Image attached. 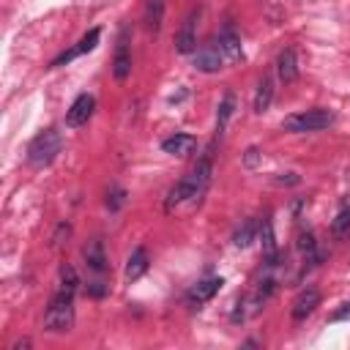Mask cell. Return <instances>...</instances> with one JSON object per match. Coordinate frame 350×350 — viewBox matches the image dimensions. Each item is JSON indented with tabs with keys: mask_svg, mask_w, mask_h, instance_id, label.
I'll list each match as a JSON object with an SVG mask.
<instances>
[{
	"mask_svg": "<svg viewBox=\"0 0 350 350\" xmlns=\"http://www.w3.org/2000/svg\"><path fill=\"white\" fill-rule=\"evenodd\" d=\"M298 249H301L312 262L317 260V241H314L312 232H301V235H298Z\"/></svg>",
	"mask_w": 350,
	"mask_h": 350,
	"instance_id": "cell-22",
	"label": "cell"
},
{
	"mask_svg": "<svg viewBox=\"0 0 350 350\" xmlns=\"http://www.w3.org/2000/svg\"><path fill=\"white\" fill-rule=\"evenodd\" d=\"M221 66H224V55H221V49H219L216 41H211V44H205V46H200V49L194 52V68H197V71L213 74V71H219Z\"/></svg>",
	"mask_w": 350,
	"mask_h": 350,
	"instance_id": "cell-5",
	"label": "cell"
},
{
	"mask_svg": "<svg viewBox=\"0 0 350 350\" xmlns=\"http://www.w3.org/2000/svg\"><path fill=\"white\" fill-rule=\"evenodd\" d=\"M276 183H287V186H293V183H298V175H293V172L279 175V178H276Z\"/></svg>",
	"mask_w": 350,
	"mask_h": 350,
	"instance_id": "cell-31",
	"label": "cell"
},
{
	"mask_svg": "<svg viewBox=\"0 0 350 350\" xmlns=\"http://www.w3.org/2000/svg\"><path fill=\"white\" fill-rule=\"evenodd\" d=\"M216 44H219V49H221V55H224V60H227V63H238V60H243L241 38L235 36V30H232V27H224V30L219 33Z\"/></svg>",
	"mask_w": 350,
	"mask_h": 350,
	"instance_id": "cell-9",
	"label": "cell"
},
{
	"mask_svg": "<svg viewBox=\"0 0 350 350\" xmlns=\"http://www.w3.org/2000/svg\"><path fill=\"white\" fill-rule=\"evenodd\" d=\"M161 19H164V0H148V5H145V27L150 33H159Z\"/></svg>",
	"mask_w": 350,
	"mask_h": 350,
	"instance_id": "cell-18",
	"label": "cell"
},
{
	"mask_svg": "<svg viewBox=\"0 0 350 350\" xmlns=\"http://www.w3.org/2000/svg\"><path fill=\"white\" fill-rule=\"evenodd\" d=\"M93 107H96V98H93L90 93H79V96L74 98V104L68 107V112H66V123H68L71 129L88 123V118L93 115Z\"/></svg>",
	"mask_w": 350,
	"mask_h": 350,
	"instance_id": "cell-7",
	"label": "cell"
},
{
	"mask_svg": "<svg viewBox=\"0 0 350 350\" xmlns=\"http://www.w3.org/2000/svg\"><path fill=\"white\" fill-rule=\"evenodd\" d=\"M350 230V202L336 213V219H334V224H331V232L334 235H345Z\"/></svg>",
	"mask_w": 350,
	"mask_h": 350,
	"instance_id": "cell-24",
	"label": "cell"
},
{
	"mask_svg": "<svg viewBox=\"0 0 350 350\" xmlns=\"http://www.w3.org/2000/svg\"><path fill=\"white\" fill-rule=\"evenodd\" d=\"M148 265H150L148 252H145L142 246H137V249L129 254V260H126V282H137V279L148 271Z\"/></svg>",
	"mask_w": 350,
	"mask_h": 350,
	"instance_id": "cell-16",
	"label": "cell"
},
{
	"mask_svg": "<svg viewBox=\"0 0 350 350\" xmlns=\"http://www.w3.org/2000/svg\"><path fill=\"white\" fill-rule=\"evenodd\" d=\"M112 74L115 79H126L131 74V55H129V30L123 27L118 36V46H115V57H112Z\"/></svg>",
	"mask_w": 350,
	"mask_h": 350,
	"instance_id": "cell-6",
	"label": "cell"
},
{
	"mask_svg": "<svg viewBox=\"0 0 350 350\" xmlns=\"http://www.w3.org/2000/svg\"><path fill=\"white\" fill-rule=\"evenodd\" d=\"M194 25H197V11H191V14L186 16V22H183V27H180V33L175 36V49H178L180 55H189V52H194V46H197V36H194Z\"/></svg>",
	"mask_w": 350,
	"mask_h": 350,
	"instance_id": "cell-13",
	"label": "cell"
},
{
	"mask_svg": "<svg viewBox=\"0 0 350 350\" xmlns=\"http://www.w3.org/2000/svg\"><path fill=\"white\" fill-rule=\"evenodd\" d=\"M82 257H85V262H88L90 271H96V273H104L107 271V254H104V243L98 238H90L82 246Z\"/></svg>",
	"mask_w": 350,
	"mask_h": 350,
	"instance_id": "cell-12",
	"label": "cell"
},
{
	"mask_svg": "<svg viewBox=\"0 0 350 350\" xmlns=\"http://www.w3.org/2000/svg\"><path fill=\"white\" fill-rule=\"evenodd\" d=\"M276 74L282 82H295L298 79V60H295V49H282L276 57Z\"/></svg>",
	"mask_w": 350,
	"mask_h": 350,
	"instance_id": "cell-14",
	"label": "cell"
},
{
	"mask_svg": "<svg viewBox=\"0 0 350 350\" xmlns=\"http://www.w3.org/2000/svg\"><path fill=\"white\" fill-rule=\"evenodd\" d=\"M260 243H262V260H265V265H276L279 252H276V235H273L271 216H262V221H260Z\"/></svg>",
	"mask_w": 350,
	"mask_h": 350,
	"instance_id": "cell-10",
	"label": "cell"
},
{
	"mask_svg": "<svg viewBox=\"0 0 350 350\" xmlns=\"http://www.w3.org/2000/svg\"><path fill=\"white\" fill-rule=\"evenodd\" d=\"M88 295H90V298H104V295H107V284H104L101 279L88 282Z\"/></svg>",
	"mask_w": 350,
	"mask_h": 350,
	"instance_id": "cell-28",
	"label": "cell"
},
{
	"mask_svg": "<svg viewBox=\"0 0 350 350\" xmlns=\"http://www.w3.org/2000/svg\"><path fill=\"white\" fill-rule=\"evenodd\" d=\"M77 284H79V276H77V271H74L68 262H63V265H60V287L74 293V290H77Z\"/></svg>",
	"mask_w": 350,
	"mask_h": 350,
	"instance_id": "cell-23",
	"label": "cell"
},
{
	"mask_svg": "<svg viewBox=\"0 0 350 350\" xmlns=\"http://www.w3.org/2000/svg\"><path fill=\"white\" fill-rule=\"evenodd\" d=\"M211 172H213V167H211V153H205V156L200 159V164H197L189 175H183V178L170 189V194H167V200H164V208L172 211V208H178V205L186 202V200H200V197L205 194L208 183H211Z\"/></svg>",
	"mask_w": 350,
	"mask_h": 350,
	"instance_id": "cell-1",
	"label": "cell"
},
{
	"mask_svg": "<svg viewBox=\"0 0 350 350\" xmlns=\"http://www.w3.org/2000/svg\"><path fill=\"white\" fill-rule=\"evenodd\" d=\"M232 107H235V98L227 93V96L221 98V104H219V112H216V131H219V134L227 129V120H230V115H232Z\"/></svg>",
	"mask_w": 350,
	"mask_h": 350,
	"instance_id": "cell-20",
	"label": "cell"
},
{
	"mask_svg": "<svg viewBox=\"0 0 350 350\" xmlns=\"http://www.w3.org/2000/svg\"><path fill=\"white\" fill-rule=\"evenodd\" d=\"M98 36H101V30L98 27H90L82 38H79V44H77V52L79 55H85V52H90V49H96V44H98Z\"/></svg>",
	"mask_w": 350,
	"mask_h": 350,
	"instance_id": "cell-25",
	"label": "cell"
},
{
	"mask_svg": "<svg viewBox=\"0 0 350 350\" xmlns=\"http://www.w3.org/2000/svg\"><path fill=\"white\" fill-rule=\"evenodd\" d=\"M317 306H320V290H317V287H306V290H301L298 298L293 301V320H295V323L306 320Z\"/></svg>",
	"mask_w": 350,
	"mask_h": 350,
	"instance_id": "cell-8",
	"label": "cell"
},
{
	"mask_svg": "<svg viewBox=\"0 0 350 350\" xmlns=\"http://www.w3.org/2000/svg\"><path fill=\"white\" fill-rule=\"evenodd\" d=\"M74 325V293L71 290H57L46 306V314H44V328L52 331V334H63Z\"/></svg>",
	"mask_w": 350,
	"mask_h": 350,
	"instance_id": "cell-2",
	"label": "cell"
},
{
	"mask_svg": "<svg viewBox=\"0 0 350 350\" xmlns=\"http://www.w3.org/2000/svg\"><path fill=\"white\" fill-rule=\"evenodd\" d=\"M273 287H276V282L273 279H262L260 284H257V290H254V298H252V306L254 309H260L271 295H273Z\"/></svg>",
	"mask_w": 350,
	"mask_h": 350,
	"instance_id": "cell-21",
	"label": "cell"
},
{
	"mask_svg": "<svg viewBox=\"0 0 350 350\" xmlns=\"http://www.w3.org/2000/svg\"><path fill=\"white\" fill-rule=\"evenodd\" d=\"M63 148V137L57 129H46L41 134L33 137V142L27 145V164L30 167H46L55 161V156Z\"/></svg>",
	"mask_w": 350,
	"mask_h": 350,
	"instance_id": "cell-3",
	"label": "cell"
},
{
	"mask_svg": "<svg viewBox=\"0 0 350 350\" xmlns=\"http://www.w3.org/2000/svg\"><path fill=\"white\" fill-rule=\"evenodd\" d=\"M260 156H262V153H260L257 148H249V150H246V156H243V164H246V167H257Z\"/></svg>",
	"mask_w": 350,
	"mask_h": 350,
	"instance_id": "cell-29",
	"label": "cell"
},
{
	"mask_svg": "<svg viewBox=\"0 0 350 350\" xmlns=\"http://www.w3.org/2000/svg\"><path fill=\"white\" fill-rule=\"evenodd\" d=\"M194 148H197V139L191 134H175V137H167L161 142V150L172 153V156H189Z\"/></svg>",
	"mask_w": 350,
	"mask_h": 350,
	"instance_id": "cell-15",
	"label": "cell"
},
{
	"mask_svg": "<svg viewBox=\"0 0 350 350\" xmlns=\"http://www.w3.org/2000/svg\"><path fill=\"white\" fill-rule=\"evenodd\" d=\"M71 235V227L63 221V224H57V230H55V235H52V249H57V246H63V238H68Z\"/></svg>",
	"mask_w": 350,
	"mask_h": 350,
	"instance_id": "cell-27",
	"label": "cell"
},
{
	"mask_svg": "<svg viewBox=\"0 0 350 350\" xmlns=\"http://www.w3.org/2000/svg\"><path fill=\"white\" fill-rule=\"evenodd\" d=\"M257 238V224L252 221V219H246L238 230H235V235H232V243L238 246V249H246V246H252V241Z\"/></svg>",
	"mask_w": 350,
	"mask_h": 350,
	"instance_id": "cell-19",
	"label": "cell"
},
{
	"mask_svg": "<svg viewBox=\"0 0 350 350\" xmlns=\"http://www.w3.org/2000/svg\"><path fill=\"white\" fill-rule=\"evenodd\" d=\"M271 101H273V79L268 74H262V79L257 82V93H254V112H260V115L268 112Z\"/></svg>",
	"mask_w": 350,
	"mask_h": 350,
	"instance_id": "cell-17",
	"label": "cell"
},
{
	"mask_svg": "<svg viewBox=\"0 0 350 350\" xmlns=\"http://www.w3.org/2000/svg\"><path fill=\"white\" fill-rule=\"evenodd\" d=\"M221 284H224L221 276H213V279H205V282L194 284V287L189 290V304H191V306H202L205 301H211V298L221 290Z\"/></svg>",
	"mask_w": 350,
	"mask_h": 350,
	"instance_id": "cell-11",
	"label": "cell"
},
{
	"mask_svg": "<svg viewBox=\"0 0 350 350\" xmlns=\"http://www.w3.org/2000/svg\"><path fill=\"white\" fill-rule=\"evenodd\" d=\"M123 202H126V191H123V189H112V191L107 194V208H109V211H118Z\"/></svg>",
	"mask_w": 350,
	"mask_h": 350,
	"instance_id": "cell-26",
	"label": "cell"
},
{
	"mask_svg": "<svg viewBox=\"0 0 350 350\" xmlns=\"http://www.w3.org/2000/svg\"><path fill=\"white\" fill-rule=\"evenodd\" d=\"M334 120H336V118H334V112H331V109L317 107V109H306V112L287 115V118H284V123H282V129H284V131H290V134L323 131V129H328Z\"/></svg>",
	"mask_w": 350,
	"mask_h": 350,
	"instance_id": "cell-4",
	"label": "cell"
},
{
	"mask_svg": "<svg viewBox=\"0 0 350 350\" xmlns=\"http://www.w3.org/2000/svg\"><path fill=\"white\" fill-rule=\"evenodd\" d=\"M331 320H334V323H339V320H350V304H347V306H342L339 312H334V314H331Z\"/></svg>",
	"mask_w": 350,
	"mask_h": 350,
	"instance_id": "cell-30",
	"label": "cell"
}]
</instances>
